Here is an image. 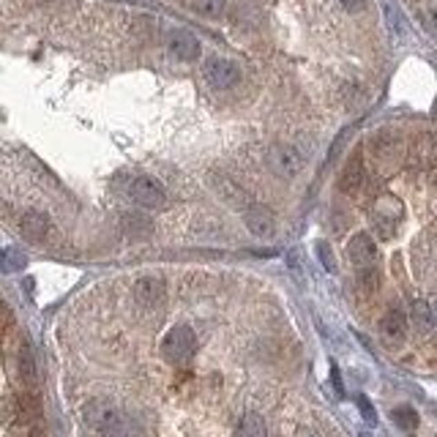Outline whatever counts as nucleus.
<instances>
[{
  "label": "nucleus",
  "mask_w": 437,
  "mask_h": 437,
  "mask_svg": "<svg viewBox=\"0 0 437 437\" xmlns=\"http://www.w3.org/2000/svg\"><path fill=\"white\" fill-rule=\"evenodd\" d=\"M317 257H320V263H323V268L328 274H336V257H334V252H331V246L325 241L317 243Z\"/></svg>",
  "instance_id": "nucleus-20"
},
{
  "label": "nucleus",
  "mask_w": 437,
  "mask_h": 437,
  "mask_svg": "<svg viewBox=\"0 0 437 437\" xmlns=\"http://www.w3.org/2000/svg\"><path fill=\"white\" fill-rule=\"evenodd\" d=\"M17 366H19V380H22V385H28V388L36 391V385H39V366H36L33 350H30L28 345H19Z\"/></svg>",
  "instance_id": "nucleus-13"
},
{
  "label": "nucleus",
  "mask_w": 437,
  "mask_h": 437,
  "mask_svg": "<svg viewBox=\"0 0 437 437\" xmlns=\"http://www.w3.org/2000/svg\"><path fill=\"white\" fill-rule=\"evenodd\" d=\"M194 350H197V339H194V331L186 325L170 328L161 342V356L172 366H186L194 358Z\"/></svg>",
  "instance_id": "nucleus-2"
},
{
  "label": "nucleus",
  "mask_w": 437,
  "mask_h": 437,
  "mask_svg": "<svg viewBox=\"0 0 437 437\" xmlns=\"http://www.w3.org/2000/svg\"><path fill=\"white\" fill-rule=\"evenodd\" d=\"M339 3H342L347 11H353V14H356V11H361V8H364L369 0H339Z\"/></svg>",
  "instance_id": "nucleus-23"
},
{
  "label": "nucleus",
  "mask_w": 437,
  "mask_h": 437,
  "mask_svg": "<svg viewBox=\"0 0 437 437\" xmlns=\"http://www.w3.org/2000/svg\"><path fill=\"white\" fill-rule=\"evenodd\" d=\"M129 197H132V203H137L140 208L156 211V208L164 205V197H167V194H164V186H161L159 181L140 175V178H134V181L129 183Z\"/></svg>",
  "instance_id": "nucleus-3"
},
{
  "label": "nucleus",
  "mask_w": 437,
  "mask_h": 437,
  "mask_svg": "<svg viewBox=\"0 0 437 437\" xmlns=\"http://www.w3.org/2000/svg\"><path fill=\"white\" fill-rule=\"evenodd\" d=\"M19 232L22 238H28L30 243H44L52 232V221L44 211H25L19 216Z\"/></svg>",
  "instance_id": "nucleus-6"
},
{
  "label": "nucleus",
  "mask_w": 437,
  "mask_h": 437,
  "mask_svg": "<svg viewBox=\"0 0 437 437\" xmlns=\"http://www.w3.org/2000/svg\"><path fill=\"white\" fill-rule=\"evenodd\" d=\"M358 407H361V416H364L366 424H374V421H377V416H374V407L369 405V399H366V396H358Z\"/></svg>",
  "instance_id": "nucleus-22"
},
{
  "label": "nucleus",
  "mask_w": 437,
  "mask_h": 437,
  "mask_svg": "<svg viewBox=\"0 0 437 437\" xmlns=\"http://www.w3.org/2000/svg\"><path fill=\"white\" fill-rule=\"evenodd\" d=\"M224 3L227 0H192V8L203 17H208V19H216L224 14Z\"/></svg>",
  "instance_id": "nucleus-17"
},
{
  "label": "nucleus",
  "mask_w": 437,
  "mask_h": 437,
  "mask_svg": "<svg viewBox=\"0 0 437 437\" xmlns=\"http://www.w3.org/2000/svg\"><path fill=\"white\" fill-rule=\"evenodd\" d=\"M435 314H437V301H435Z\"/></svg>",
  "instance_id": "nucleus-24"
},
{
  "label": "nucleus",
  "mask_w": 437,
  "mask_h": 437,
  "mask_svg": "<svg viewBox=\"0 0 437 437\" xmlns=\"http://www.w3.org/2000/svg\"><path fill=\"white\" fill-rule=\"evenodd\" d=\"M126 227H129V232L132 235H148L150 232V221L145 216H140V214H132V216H126Z\"/></svg>",
  "instance_id": "nucleus-21"
},
{
  "label": "nucleus",
  "mask_w": 437,
  "mask_h": 437,
  "mask_svg": "<svg viewBox=\"0 0 437 437\" xmlns=\"http://www.w3.org/2000/svg\"><path fill=\"white\" fill-rule=\"evenodd\" d=\"M268 167L276 178H285V181H292L301 167H303V159L301 153L292 145H274L268 150Z\"/></svg>",
  "instance_id": "nucleus-4"
},
{
  "label": "nucleus",
  "mask_w": 437,
  "mask_h": 437,
  "mask_svg": "<svg viewBox=\"0 0 437 437\" xmlns=\"http://www.w3.org/2000/svg\"><path fill=\"white\" fill-rule=\"evenodd\" d=\"M25 265H28V257H25L19 249H3V271H6V274L22 271Z\"/></svg>",
  "instance_id": "nucleus-19"
},
{
  "label": "nucleus",
  "mask_w": 437,
  "mask_h": 437,
  "mask_svg": "<svg viewBox=\"0 0 437 437\" xmlns=\"http://www.w3.org/2000/svg\"><path fill=\"white\" fill-rule=\"evenodd\" d=\"M358 287H361V292H366V295L377 292V287H380V274H377L374 265L358 268Z\"/></svg>",
  "instance_id": "nucleus-18"
},
{
  "label": "nucleus",
  "mask_w": 437,
  "mask_h": 437,
  "mask_svg": "<svg viewBox=\"0 0 437 437\" xmlns=\"http://www.w3.org/2000/svg\"><path fill=\"white\" fill-rule=\"evenodd\" d=\"M391 418H394V424H396L399 429H405V432H413V429L418 427V413H416L413 407H407V405L394 407V410H391Z\"/></svg>",
  "instance_id": "nucleus-16"
},
{
  "label": "nucleus",
  "mask_w": 437,
  "mask_h": 437,
  "mask_svg": "<svg viewBox=\"0 0 437 437\" xmlns=\"http://www.w3.org/2000/svg\"><path fill=\"white\" fill-rule=\"evenodd\" d=\"M364 178H366V170H364V156L356 150L347 164L342 167V175H339V189L345 194H356L361 186H364Z\"/></svg>",
  "instance_id": "nucleus-10"
},
{
  "label": "nucleus",
  "mask_w": 437,
  "mask_h": 437,
  "mask_svg": "<svg viewBox=\"0 0 437 437\" xmlns=\"http://www.w3.org/2000/svg\"><path fill=\"white\" fill-rule=\"evenodd\" d=\"M134 298L143 309H159L167 298V287L159 276H140L134 282Z\"/></svg>",
  "instance_id": "nucleus-7"
},
{
  "label": "nucleus",
  "mask_w": 437,
  "mask_h": 437,
  "mask_svg": "<svg viewBox=\"0 0 437 437\" xmlns=\"http://www.w3.org/2000/svg\"><path fill=\"white\" fill-rule=\"evenodd\" d=\"M241 66L227 61V58H208L205 63V79L216 88V90H232L241 85Z\"/></svg>",
  "instance_id": "nucleus-5"
},
{
  "label": "nucleus",
  "mask_w": 437,
  "mask_h": 437,
  "mask_svg": "<svg viewBox=\"0 0 437 437\" xmlns=\"http://www.w3.org/2000/svg\"><path fill=\"white\" fill-rule=\"evenodd\" d=\"M235 432L243 437H263L265 435V421H263V416L249 413V416H243V421L235 427Z\"/></svg>",
  "instance_id": "nucleus-15"
},
{
  "label": "nucleus",
  "mask_w": 437,
  "mask_h": 437,
  "mask_svg": "<svg viewBox=\"0 0 437 437\" xmlns=\"http://www.w3.org/2000/svg\"><path fill=\"white\" fill-rule=\"evenodd\" d=\"M167 44H170V52L183 63H194L200 58V41L189 30H172Z\"/></svg>",
  "instance_id": "nucleus-8"
},
{
  "label": "nucleus",
  "mask_w": 437,
  "mask_h": 437,
  "mask_svg": "<svg viewBox=\"0 0 437 437\" xmlns=\"http://www.w3.org/2000/svg\"><path fill=\"white\" fill-rule=\"evenodd\" d=\"M410 320H413V325L421 331V334H429L432 328H435V306H429L427 301H416L413 303V309H410Z\"/></svg>",
  "instance_id": "nucleus-14"
},
{
  "label": "nucleus",
  "mask_w": 437,
  "mask_h": 437,
  "mask_svg": "<svg viewBox=\"0 0 437 437\" xmlns=\"http://www.w3.org/2000/svg\"><path fill=\"white\" fill-rule=\"evenodd\" d=\"M347 257H350V263L356 265V271H358V268H369V265L377 263V243L372 241V235L358 232V235L350 241V246H347Z\"/></svg>",
  "instance_id": "nucleus-9"
},
{
  "label": "nucleus",
  "mask_w": 437,
  "mask_h": 437,
  "mask_svg": "<svg viewBox=\"0 0 437 437\" xmlns=\"http://www.w3.org/2000/svg\"><path fill=\"white\" fill-rule=\"evenodd\" d=\"M380 334H383V339L385 342H402L405 339V334H407V317H405V312L402 309H388L385 314H383V320H380Z\"/></svg>",
  "instance_id": "nucleus-12"
},
{
  "label": "nucleus",
  "mask_w": 437,
  "mask_h": 437,
  "mask_svg": "<svg viewBox=\"0 0 437 437\" xmlns=\"http://www.w3.org/2000/svg\"><path fill=\"white\" fill-rule=\"evenodd\" d=\"M82 418L93 432H101V435H126V432H132V424L126 421V416L107 399L88 402L85 410H82Z\"/></svg>",
  "instance_id": "nucleus-1"
},
{
  "label": "nucleus",
  "mask_w": 437,
  "mask_h": 437,
  "mask_svg": "<svg viewBox=\"0 0 437 437\" xmlns=\"http://www.w3.org/2000/svg\"><path fill=\"white\" fill-rule=\"evenodd\" d=\"M246 227H249V232L254 235V238H274V232H276V218L274 214L268 211V208H263V205H254V208H249L246 211Z\"/></svg>",
  "instance_id": "nucleus-11"
}]
</instances>
